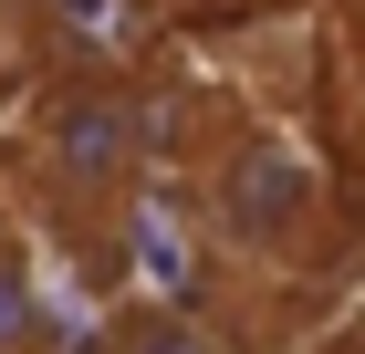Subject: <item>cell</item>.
<instances>
[{
    "instance_id": "obj_1",
    "label": "cell",
    "mask_w": 365,
    "mask_h": 354,
    "mask_svg": "<svg viewBox=\"0 0 365 354\" xmlns=\"http://www.w3.org/2000/svg\"><path fill=\"white\" fill-rule=\"evenodd\" d=\"M188 198H198V219H209V240L251 250V261H292V250H313V229H324V167L292 136H272V125L230 136L220 167H209V188H188Z\"/></svg>"
},
{
    "instance_id": "obj_2",
    "label": "cell",
    "mask_w": 365,
    "mask_h": 354,
    "mask_svg": "<svg viewBox=\"0 0 365 354\" xmlns=\"http://www.w3.org/2000/svg\"><path fill=\"white\" fill-rule=\"evenodd\" d=\"M31 157H42V188H53L63 209L115 219V198L157 177V115H146L125 83H63L53 105H42Z\"/></svg>"
},
{
    "instance_id": "obj_5",
    "label": "cell",
    "mask_w": 365,
    "mask_h": 354,
    "mask_svg": "<svg viewBox=\"0 0 365 354\" xmlns=\"http://www.w3.org/2000/svg\"><path fill=\"white\" fill-rule=\"evenodd\" d=\"M0 354H42V281L0 250Z\"/></svg>"
},
{
    "instance_id": "obj_3",
    "label": "cell",
    "mask_w": 365,
    "mask_h": 354,
    "mask_svg": "<svg viewBox=\"0 0 365 354\" xmlns=\"http://www.w3.org/2000/svg\"><path fill=\"white\" fill-rule=\"evenodd\" d=\"M105 229H115V261L136 271L146 313H198V302H209V281H220V240H209V219H198V198L178 188V177L125 188Z\"/></svg>"
},
{
    "instance_id": "obj_6",
    "label": "cell",
    "mask_w": 365,
    "mask_h": 354,
    "mask_svg": "<svg viewBox=\"0 0 365 354\" xmlns=\"http://www.w3.org/2000/svg\"><path fill=\"white\" fill-rule=\"evenodd\" d=\"M115 354H220V333H198L188 313H136L115 333Z\"/></svg>"
},
{
    "instance_id": "obj_4",
    "label": "cell",
    "mask_w": 365,
    "mask_h": 354,
    "mask_svg": "<svg viewBox=\"0 0 365 354\" xmlns=\"http://www.w3.org/2000/svg\"><path fill=\"white\" fill-rule=\"evenodd\" d=\"M168 0H42V42L73 63V83H125L157 53Z\"/></svg>"
}]
</instances>
